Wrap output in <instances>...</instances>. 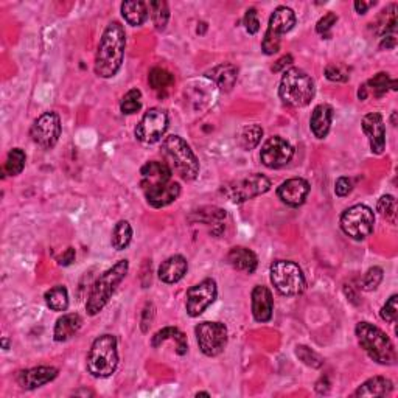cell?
Returning <instances> with one entry per match:
<instances>
[{
	"mask_svg": "<svg viewBox=\"0 0 398 398\" xmlns=\"http://www.w3.org/2000/svg\"><path fill=\"white\" fill-rule=\"evenodd\" d=\"M75 257H77V253H75L73 248H67L64 253L58 257L56 261L60 266H70L75 261Z\"/></svg>",
	"mask_w": 398,
	"mask_h": 398,
	"instance_id": "cell-48",
	"label": "cell"
},
{
	"mask_svg": "<svg viewBox=\"0 0 398 398\" xmlns=\"http://www.w3.org/2000/svg\"><path fill=\"white\" fill-rule=\"evenodd\" d=\"M329 389H330V383H329V378L327 377H322L319 382L316 383V392H318V394H320V395L327 394Z\"/></svg>",
	"mask_w": 398,
	"mask_h": 398,
	"instance_id": "cell-51",
	"label": "cell"
},
{
	"mask_svg": "<svg viewBox=\"0 0 398 398\" xmlns=\"http://www.w3.org/2000/svg\"><path fill=\"white\" fill-rule=\"evenodd\" d=\"M169 339L176 342L178 345L176 353L184 356L187 353V350H189V342H187V336L178 329V327H165V329L157 331L153 336V339H151V345H153L154 349H157L163 342L169 341Z\"/></svg>",
	"mask_w": 398,
	"mask_h": 398,
	"instance_id": "cell-27",
	"label": "cell"
},
{
	"mask_svg": "<svg viewBox=\"0 0 398 398\" xmlns=\"http://www.w3.org/2000/svg\"><path fill=\"white\" fill-rule=\"evenodd\" d=\"M372 5H375V3H366V2H362V0H356L355 10L358 14H366L368 7H372Z\"/></svg>",
	"mask_w": 398,
	"mask_h": 398,
	"instance_id": "cell-52",
	"label": "cell"
},
{
	"mask_svg": "<svg viewBox=\"0 0 398 398\" xmlns=\"http://www.w3.org/2000/svg\"><path fill=\"white\" fill-rule=\"evenodd\" d=\"M196 397H210L209 392H198Z\"/></svg>",
	"mask_w": 398,
	"mask_h": 398,
	"instance_id": "cell-54",
	"label": "cell"
},
{
	"mask_svg": "<svg viewBox=\"0 0 398 398\" xmlns=\"http://www.w3.org/2000/svg\"><path fill=\"white\" fill-rule=\"evenodd\" d=\"M154 318H156V308L153 303L148 302L142 312V319H140V329H142L143 333L150 330V327L153 325V322H154Z\"/></svg>",
	"mask_w": 398,
	"mask_h": 398,
	"instance_id": "cell-46",
	"label": "cell"
},
{
	"mask_svg": "<svg viewBox=\"0 0 398 398\" xmlns=\"http://www.w3.org/2000/svg\"><path fill=\"white\" fill-rule=\"evenodd\" d=\"M316 93L313 78L302 69L291 67L285 70L280 80V100L291 108H305L312 103Z\"/></svg>",
	"mask_w": 398,
	"mask_h": 398,
	"instance_id": "cell-5",
	"label": "cell"
},
{
	"mask_svg": "<svg viewBox=\"0 0 398 398\" xmlns=\"http://www.w3.org/2000/svg\"><path fill=\"white\" fill-rule=\"evenodd\" d=\"M353 190V184H352V180H350L349 178H339L336 180V184H335V193H336V196L339 198H345V196H349L350 193H352Z\"/></svg>",
	"mask_w": 398,
	"mask_h": 398,
	"instance_id": "cell-47",
	"label": "cell"
},
{
	"mask_svg": "<svg viewBox=\"0 0 398 398\" xmlns=\"http://www.w3.org/2000/svg\"><path fill=\"white\" fill-rule=\"evenodd\" d=\"M253 316L257 322H269L272 319L274 312V297L271 290L265 285H257L253 290Z\"/></svg>",
	"mask_w": 398,
	"mask_h": 398,
	"instance_id": "cell-20",
	"label": "cell"
},
{
	"mask_svg": "<svg viewBox=\"0 0 398 398\" xmlns=\"http://www.w3.org/2000/svg\"><path fill=\"white\" fill-rule=\"evenodd\" d=\"M227 263L237 271L254 274L259 268V257L255 255L254 250L243 248V246H235L227 254Z\"/></svg>",
	"mask_w": 398,
	"mask_h": 398,
	"instance_id": "cell-22",
	"label": "cell"
},
{
	"mask_svg": "<svg viewBox=\"0 0 398 398\" xmlns=\"http://www.w3.org/2000/svg\"><path fill=\"white\" fill-rule=\"evenodd\" d=\"M377 212L390 224H395L397 220V199L392 195H384L378 199Z\"/></svg>",
	"mask_w": 398,
	"mask_h": 398,
	"instance_id": "cell-39",
	"label": "cell"
},
{
	"mask_svg": "<svg viewBox=\"0 0 398 398\" xmlns=\"http://www.w3.org/2000/svg\"><path fill=\"white\" fill-rule=\"evenodd\" d=\"M395 45H397V39L394 34H388V36H383L382 43H379V49L392 50V49H395Z\"/></svg>",
	"mask_w": 398,
	"mask_h": 398,
	"instance_id": "cell-50",
	"label": "cell"
},
{
	"mask_svg": "<svg viewBox=\"0 0 398 398\" xmlns=\"http://www.w3.org/2000/svg\"><path fill=\"white\" fill-rule=\"evenodd\" d=\"M120 109L123 114H136L142 109V92L139 89H131L123 95L120 102Z\"/></svg>",
	"mask_w": 398,
	"mask_h": 398,
	"instance_id": "cell-38",
	"label": "cell"
},
{
	"mask_svg": "<svg viewBox=\"0 0 398 398\" xmlns=\"http://www.w3.org/2000/svg\"><path fill=\"white\" fill-rule=\"evenodd\" d=\"M168 130V114L161 108L146 110L136 126V137L142 143L153 145L165 137Z\"/></svg>",
	"mask_w": 398,
	"mask_h": 398,
	"instance_id": "cell-13",
	"label": "cell"
},
{
	"mask_svg": "<svg viewBox=\"0 0 398 398\" xmlns=\"http://www.w3.org/2000/svg\"><path fill=\"white\" fill-rule=\"evenodd\" d=\"M114 335H102L92 342L87 353L86 367L93 378H109L119 367V350Z\"/></svg>",
	"mask_w": 398,
	"mask_h": 398,
	"instance_id": "cell-6",
	"label": "cell"
},
{
	"mask_svg": "<svg viewBox=\"0 0 398 398\" xmlns=\"http://www.w3.org/2000/svg\"><path fill=\"white\" fill-rule=\"evenodd\" d=\"M131 239H132V226L130 224V221L120 220L114 226L110 244H113V248L115 250H125L128 246L131 244Z\"/></svg>",
	"mask_w": 398,
	"mask_h": 398,
	"instance_id": "cell-31",
	"label": "cell"
},
{
	"mask_svg": "<svg viewBox=\"0 0 398 398\" xmlns=\"http://www.w3.org/2000/svg\"><path fill=\"white\" fill-rule=\"evenodd\" d=\"M206 77L212 78L215 83L218 84L221 91L231 92L237 83L238 70L233 64H220V66L210 69L209 72H206Z\"/></svg>",
	"mask_w": 398,
	"mask_h": 398,
	"instance_id": "cell-26",
	"label": "cell"
},
{
	"mask_svg": "<svg viewBox=\"0 0 398 398\" xmlns=\"http://www.w3.org/2000/svg\"><path fill=\"white\" fill-rule=\"evenodd\" d=\"M62 125L60 115L54 110L44 113L33 121L30 128V137L34 143L44 150H51L61 137Z\"/></svg>",
	"mask_w": 398,
	"mask_h": 398,
	"instance_id": "cell-14",
	"label": "cell"
},
{
	"mask_svg": "<svg viewBox=\"0 0 398 398\" xmlns=\"http://www.w3.org/2000/svg\"><path fill=\"white\" fill-rule=\"evenodd\" d=\"M390 77H389V73H386V72H379L377 75H373V78H371L367 81L366 84H362L364 86V89L367 92V97L372 95L373 97H377V98H382L384 97L386 93H388V91L390 89Z\"/></svg>",
	"mask_w": 398,
	"mask_h": 398,
	"instance_id": "cell-34",
	"label": "cell"
},
{
	"mask_svg": "<svg viewBox=\"0 0 398 398\" xmlns=\"http://www.w3.org/2000/svg\"><path fill=\"white\" fill-rule=\"evenodd\" d=\"M394 390V383L386 377H373L362 383L358 389L353 392V397H388Z\"/></svg>",
	"mask_w": 398,
	"mask_h": 398,
	"instance_id": "cell-25",
	"label": "cell"
},
{
	"mask_svg": "<svg viewBox=\"0 0 398 398\" xmlns=\"http://www.w3.org/2000/svg\"><path fill=\"white\" fill-rule=\"evenodd\" d=\"M162 150L184 180H195L198 178L201 165L190 145L183 137L176 134L165 137L162 142Z\"/></svg>",
	"mask_w": 398,
	"mask_h": 398,
	"instance_id": "cell-7",
	"label": "cell"
},
{
	"mask_svg": "<svg viewBox=\"0 0 398 398\" xmlns=\"http://www.w3.org/2000/svg\"><path fill=\"white\" fill-rule=\"evenodd\" d=\"M83 327V318L78 313H66L56 320L54 339L56 342H66L70 338L77 335Z\"/></svg>",
	"mask_w": 398,
	"mask_h": 398,
	"instance_id": "cell-24",
	"label": "cell"
},
{
	"mask_svg": "<svg viewBox=\"0 0 398 398\" xmlns=\"http://www.w3.org/2000/svg\"><path fill=\"white\" fill-rule=\"evenodd\" d=\"M27 162V154L22 148H13L7 156V161H5V172L10 176H19L23 172Z\"/></svg>",
	"mask_w": 398,
	"mask_h": 398,
	"instance_id": "cell-35",
	"label": "cell"
},
{
	"mask_svg": "<svg viewBox=\"0 0 398 398\" xmlns=\"http://www.w3.org/2000/svg\"><path fill=\"white\" fill-rule=\"evenodd\" d=\"M2 345H3V350H8L10 342H8V339H7V338H3V339H2Z\"/></svg>",
	"mask_w": 398,
	"mask_h": 398,
	"instance_id": "cell-53",
	"label": "cell"
},
{
	"mask_svg": "<svg viewBox=\"0 0 398 398\" xmlns=\"http://www.w3.org/2000/svg\"><path fill=\"white\" fill-rule=\"evenodd\" d=\"M244 27L246 32L249 34H257L260 30V21H259V13H257L255 8H249L244 14Z\"/></svg>",
	"mask_w": 398,
	"mask_h": 398,
	"instance_id": "cell-45",
	"label": "cell"
},
{
	"mask_svg": "<svg viewBox=\"0 0 398 398\" xmlns=\"http://www.w3.org/2000/svg\"><path fill=\"white\" fill-rule=\"evenodd\" d=\"M333 121V108L330 104H318L313 109L312 119H309V130L314 134L316 139H325L329 136Z\"/></svg>",
	"mask_w": 398,
	"mask_h": 398,
	"instance_id": "cell-23",
	"label": "cell"
},
{
	"mask_svg": "<svg viewBox=\"0 0 398 398\" xmlns=\"http://www.w3.org/2000/svg\"><path fill=\"white\" fill-rule=\"evenodd\" d=\"M362 131L368 139L371 151L373 154H383L386 150V126L383 115L378 113H371L362 117Z\"/></svg>",
	"mask_w": 398,
	"mask_h": 398,
	"instance_id": "cell-17",
	"label": "cell"
},
{
	"mask_svg": "<svg viewBox=\"0 0 398 398\" xmlns=\"http://www.w3.org/2000/svg\"><path fill=\"white\" fill-rule=\"evenodd\" d=\"M128 271H130V263H128V260H119L113 268L106 269L95 280V283L91 288L89 296H87V314L97 316L100 312H103L104 307L113 298L117 288H119V285L125 280Z\"/></svg>",
	"mask_w": 398,
	"mask_h": 398,
	"instance_id": "cell-4",
	"label": "cell"
},
{
	"mask_svg": "<svg viewBox=\"0 0 398 398\" xmlns=\"http://www.w3.org/2000/svg\"><path fill=\"white\" fill-rule=\"evenodd\" d=\"M148 83L154 91L167 89V87L174 84V77H173V73H169L165 69L154 67V69H151L148 73Z\"/></svg>",
	"mask_w": 398,
	"mask_h": 398,
	"instance_id": "cell-36",
	"label": "cell"
},
{
	"mask_svg": "<svg viewBox=\"0 0 398 398\" xmlns=\"http://www.w3.org/2000/svg\"><path fill=\"white\" fill-rule=\"evenodd\" d=\"M271 282L282 296H298L307 288V280L297 263L291 260H277L269 268Z\"/></svg>",
	"mask_w": 398,
	"mask_h": 398,
	"instance_id": "cell-8",
	"label": "cell"
},
{
	"mask_svg": "<svg viewBox=\"0 0 398 398\" xmlns=\"http://www.w3.org/2000/svg\"><path fill=\"white\" fill-rule=\"evenodd\" d=\"M263 128L260 125H249L246 126L238 137V145L244 151H253L260 145L263 137Z\"/></svg>",
	"mask_w": 398,
	"mask_h": 398,
	"instance_id": "cell-33",
	"label": "cell"
},
{
	"mask_svg": "<svg viewBox=\"0 0 398 398\" xmlns=\"http://www.w3.org/2000/svg\"><path fill=\"white\" fill-rule=\"evenodd\" d=\"M44 301L51 312L62 313L69 308V291L62 285L54 286V288H50L45 292Z\"/></svg>",
	"mask_w": 398,
	"mask_h": 398,
	"instance_id": "cell-30",
	"label": "cell"
},
{
	"mask_svg": "<svg viewBox=\"0 0 398 398\" xmlns=\"http://www.w3.org/2000/svg\"><path fill=\"white\" fill-rule=\"evenodd\" d=\"M309 189H312V187H309L307 179L291 178L280 184V187L277 189V196L280 201L286 204V206L296 209L301 207L302 204L307 201Z\"/></svg>",
	"mask_w": 398,
	"mask_h": 398,
	"instance_id": "cell-18",
	"label": "cell"
},
{
	"mask_svg": "<svg viewBox=\"0 0 398 398\" xmlns=\"http://www.w3.org/2000/svg\"><path fill=\"white\" fill-rule=\"evenodd\" d=\"M140 187L146 202L154 209L169 206L180 195V184L173 180L172 168L165 162H146L140 168Z\"/></svg>",
	"mask_w": 398,
	"mask_h": 398,
	"instance_id": "cell-1",
	"label": "cell"
},
{
	"mask_svg": "<svg viewBox=\"0 0 398 398\" xmlns=\"http://www.w3.org/2000/svg\"><path fill=\"white\" fill-rule=\"evenodd\" d=\"M294 146L280 136L269 137L260 150V161L263 165L271 169H279L292 161Z\"/></svg>",
	"mask_w": 398,
	"mask_h": 398,
	"instance_id": "cell-16",
	"label": "cell"
},
{
	"mask_svg": "<svg viewBox=\"0 0 398 398\" xmlns=\"http://www.w3.org/2000/svg\"><path fill=\"white\" fill-rule=\"evenodd\" d=\"M148 10L151 14V21H153L157 32H163L167 28V23L169 21V8L168 3L163 0H153L148 3Z\"/></svg>",
	"mask_w": 398,
	"mask_h": 398,
	"instance_id": "cell-32",
	"label": "cell"
},
{
	"mask_svg": "<svg viewBox=\"0 0 398 398\" xmlns=\"http://www.w3.org/2000/svg\"><path fill=\"white\" fill-rule=\"evenodd\" d=\"M336 22H338V16L335 13H327L324 17H320L318 23H316V32L329 39L330 30L333 28V25H336Z\"/></svg>",
	"mask_w": 398,
	"mask_h": 398,
	"instance_id": "cell-44",
	"label": "cell"
},
{
	"mask_svg": "<svg viewBox=\"0 0 398 398\" xmlns=\"http://www.w3.org/2000/svg\"><path fill=\"white\" fill-rule=\"evenodd\" d=\"M271 179L266 178L265 174L254 173L249 176L232 180V183L222 185L221 193L224 195L229 201L235 204H242L254 199L260 195H265L271 190Z\"/></svg>",
	"mask_w": 398,
	"mask_h": 398,
	"instance_id": "cell-10",
	"label": "cell"
},
{
	"mask_svg": "<svg viewBox=\"0 0 398 398\" xmlns=\"http://www.w3.org/2000/svg\"><path fill=\"white\" fill-rule=\"evenodd\" d=\"M218 296V286L215 279H204L202 282L190 286L185 296V309L190 318H199L212 305Z\"/></svg>",
	"mask_w": 398,
	"mask_h": 398,
	"instance_id": "cell-15",
	"label": "cell"
},
{
	"mask_svg": "<svg viewBox=\"0 0 398 398\" xmlns=\"http://www.w3.org/2000/svg\"><path fill=\"white\" fill-rule=\"evenodd\" d=\"M325 78L333 81V83H345L350 78L349 69L339 66V64H331V66L325 69Z\"/></svg>",
	"mask_w": 398,
	"mask_h": 398,
	"instance_id": "cell-43",
	"label": "cell"
},
{
	"mask_svg": "<svg viewBox=\"0 0 398 398\" xmlns=\"http://www.w3.org/2000/svg\"><path fill=\"white\" fill-rule=\"evenodd\" d=\"M296 356L303 362V364L312 368H320L324 366V358H322L318 352H314L313 349L307 347V345H297Z\"/></svg>",
	"mask_w": 398,
	"mask_h": 398,
	"instance_id": "cell-40",
	"label": "cell"
},
{
	"mask_svg": "<svg viewBox=\"0 0 398 398\" xmlns=\"http://www.w3.org/2000/svg\"><path fill=\"white\" fill-rule=\"evenodd\" d=\"M395 119H397V113H392V119L390 120H392V125H394V126H395V123H397Z\"/></svg>",
	"mask_w": 398,
	"mask_h": 398,
	"instance_id": "cell-55",
	"label": "cell"
},
{
	"mask_svg": "<svg viewBox=\"0 0 398 398\" xmlns=\"http://www.w3.org/2000/svg\"><path fill=\"white\" fill-rule=\"evenodd\" d=\"M355 335L358 338L361 349L368 358L382 366L397 364V349L386 333L371 322H358L355 327Z\"/></svg>",
	"mask_w": 398,
	"mask_h": 398,
	"instance_id": "cell-3",
	"label": "cell"
},
{
	"mask_svg": "<svg viewBox=\"0 0 398 398\" xmlns=\"http://www.w3.org/2000/svg\"><path fill=\"white\" fill-rule=\"evenodd\" d=\"M292 62H294V60H292V56L291 55H285V56L280 58V60H277L276 62H274V66L271 67V70H272L274 73H279V72H282L285 67L291 66Z\"/></svg>",
	"mask_w": 398,
	"mask_h": 398,
	"instance_id": "cell-49",
	"label": "cell"
},
{
	"mask_svg": "<svg viewBox=\"0 0 398 398\" xmlns=\"http://www.w3.org/2000/svg\"><path fill=\"white\" fill-rule=\"evenodd\" d=\"M187 271H189V261H187L185 257L176 254L162 261V265L157 269V276L163 283L173 285L180 282Z\"/></svg>",
	"mask_w": 398,
	"mask_h": 398,
	"instance_id": "cell-21",
	"label": "cell"
},
{
	"mask_svg": "<svg viewBox=\"0 0 398 398\" xmlns=\"http://www.w3.org/2000/svg\"><path fill=\"white\" fill-rule=\"evenodd\" d=\"M384 279V272L379 266H373L366 272L364 279H362V290L364 291H375L379 285H382Z\"/></svg>",
	"mask_w": 398,
	"mask_h": 398,
	"instance_id": "cell-41",
	"label": "cell"
},
{
	"mask_svg": "<svg viewBox=\"0 0 398 398\" xmlns=\"http://www.w3.org/2000/svg\"><path fill=\"white\" fill-rule=\"evenodd\" d=\"M296 25L294 11L288 7H277L269 17V23L261 40L263 54L271 56L280 50V39L285 33L291 32Z\"/></svg>",
	"mask_w": 398,
	"mask_h": 398,
	"instance_id": "cell-11",
	"label": "cell"
},
{
	"mask_svg": "<svg viewBox=\"0 0 398 398\" xmlns=\"http://www.w3.org/2000/svg\"><path fill=\"white\" fill-rule=\"evenodd\" d=\"M397 302H398V296L392 294L388 298V302H386L384 305H383V308L379 309V316H382V319L386 320V322H389V324H394V322L398 318V305H397Z\"/></svg>",
	"mask_w": 398,
	"mask_h": 398,
	"instance_id": "cell-42",
	"label": "cell"
},
{
	"mask_svg": "<svg viewBox=\"0 0 398 398\" xmlns=\"http://www.w3.org/2000/svg\"><path fill=\"white\" fill-rule=\"evenodd\" d=\"M58 373H60V371L54 366L32 367L17 373V383H19L22 389L34 390L54 382Z\"/></svg>",
	"mask_w": 398,
	"mask_h": 398,
	"instance_id": "cell-19",
	"label": "cell"
},
{
	"mask_svg": "<svg viewBox=\"0 0 398 398\" xmlns=\"http://www.w3.org/2000/svg\"><path fill=\"white\" fill-rule=\"evenodd\" d=\"M193 215H196V218H190L191 221H201L204 224H221L222 220H226V212L218 207H202Z\"/></svg>",
	"mask_w": 398,
	"mask_h": 398,
	"instance_id": "cell-37",
	"label": "cell"
},
{
	"mask_svg": "<svg viewBox=\"0 0 398 398\" xmlns=\"http://www.w3.org/2000/svg\"><path fill=\"white\" fill-rule=\"evenodd\" d=\"M126 49V33L120 22L113 21L104 28L95 55V75L100 78H114L123 66Z\"/></svg>",
	"mask_w": 398,
	"mask_h": 398,
	"instance_id": "cell-2",
	"label": "cell"
},
{
	"mask_svg": "<svg viewBox=\"0 0 398 398\" xmlns=\"http://www.w3.org/2000/svg\"><path fill=\"white\" fill-rule=\"evenodd\" d=\"M339 222H341V229L345 235L355 242H362L373 232L375 213L366 204H355V206L344 210Z\"/></svg>",
	"mask_w": 398,
	"mask_h": 398,
	"instance_id": "cell-9",
	"label": "cell"
},
{
	"mask_svg": "<svg viewBox=\"0 0 398 398\" xmlns=\"http://www.w3.org/2000/svg\"><path fill=\"white\" fill-rule=\"evenodd\" d=\"M195 335L199 350L209 358H215L224 352L229 339V331L222 322L204 320L195 327Z\"/></svg>",
	"mask_w": 398,
	"mask_h": 398,
	"instance_id": "cell-12",
	"label": "cell"
},
{
	"mask_svg": "<svg viewBox=\"0 0 398 398\" xmlns=\"http://www.w3.org/2000/svg\"><path fill=\"white\" fill-rule=\"evenodd\" d=\"M121 16L125 17V21L130 23L131 27H140L143 25L148 19L150 11L148 3L140 2V0H131V2H123L121 3Z\"/></svg>",
	"mask_w": 398,
	"mask_h": 398,
	"instance_id": "cell-28",
	"label": "cell"
},
{
	"mask_svg": "<svg viewBox=\"0 0 398 398\" xmlns=\"http://www.w3.org/2000/svg\"><path fill=\"white\" fill-rule=\"evenodd\" d=\"M379 36H388L397 30V5L392 3L388 8L382 11L377 17L375 23H372Z\"/></svg>",
	"mask_w": 398,
	"mask_h": 398,
	"instance_id": "cell-29",
	"label": "cell"
}]
</instances>
